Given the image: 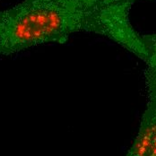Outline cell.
Masks as SVG:
<instances>
[{
  "instance_id": "277c9868",
  "label": "cell",
  "mask_w": 156,
  "mask_h": 156,
  "mask_svg": "<svg viewBox=\"0 0 156 156\" xmlns=\"http://www.w3.org/2000/svg\"><path fill=\"white\" fill-rule=\"evenodd\" d=\"M145 56L143 61L145 64L144 80L147 96L156 98V33L142 35Z\"/></svg>"
},
{
  "instance_id": "3957f363",
  "label": "cell",
  "mask_w": 156,
  "mask_h": 156,
  "mask_svg": "<svg viewBox=\"0 0 156 156\" xmlns=\"http://www.w3.org/2000/svg\"><path fill=\"white\" fill-rule=\"evenodd\" d=\"M83 5L97 10L126 29H134L129 12L137 0H77Z\"/></svg>"
},
{
  "instance_id": "7a4b0ae2",
  "label": "cell",
  "mask_w": 156,
  "mask_h": 156,
  "mask_svg": "<svg viewBox=\"0 0 156 156\" xmlns=\"http://www.w3.org/2000/svg\"><path fill=\"white\" fill-rule=\"evenodd\" d=\"M125 156H156V98L148 96L138 131Z\"/></svg>"
},
{
  "instance_id": "6da1fadb",
  "label": "cell",
  "mask_w": 156,
  "mask_h": 156,
  "mask_svg": "<svg viewBox=\"0 0 156 156\" xmlns=\"http://www.w3.org/2000/svg\"><path fill=\"white\" fill-rule=\"evenodd\" d=\"M84 31L104 36L140 57L142 36L77 0H23L0 12V57L48 43H66Z\"/></svg>"
}]
</instances>
